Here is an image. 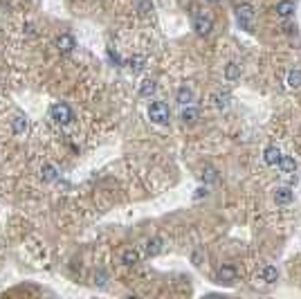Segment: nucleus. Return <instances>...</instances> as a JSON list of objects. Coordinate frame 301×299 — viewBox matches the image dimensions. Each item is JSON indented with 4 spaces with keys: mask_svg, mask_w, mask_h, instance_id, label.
I'll list each match as a JSON object with an SVG mask.
<instances>
[{
    "mask_svg": "<svg viewBox=\"0 0 301 299\" xmlns=\"http://www.w3.org/2000/svg\"><path fill=\"white\" fill-rule=\"evenodd\" d=\"M254 16H256V11L249 2H243V5L236 7V23L245 32H254Z\"/></svg>",
    "mask_w": 301,
    "mask_h": 299,
    "instance_id": "nucleus-1",
    "label": "nucleus"
},
{
    "mask_svg": "<svg viewBox=\"0 0 301 299\" xmlns=\"http://www.w3.org/2000/svg\"><path fill=\"white\" fill-rule=\"evenodd\" d=\"M50 117L54 119V124L65 126V124H70L74 119V112L65 102H58V104H54V106L50 108Z\"/></svg>",
    "mask_w": 301,
    "mask_h": 299,
    "instance_id": "nucleus-2",
    "label": "nucleus"
},
{
    "mask_svg": "<svg viewBox=\"0 0 301 299\" xmlns=\"http://www.w3.org/2000/svg\"><path fill=\"white\" fill-rule=\"evenodd\" d=\"M148 119H151L153 124H160V126L169 124V119H171L169 106H166L164 102H153L151 106H148Z\"/></svg>",
    "mask_w": 301,
    "mask_h": 299,
    "instance_id": "nucleus-3",
    "label": "nucleus"
},
{
    "mask_svg": "<svg viewBox=\"0 0 301 299\" xmlns=\"http://www.w3.org/2000/svg\"><path fill=\"white\" fill-rule=\"evenodd\" d=\"M193 29L200 34V36H209V34H212V29H214L212 16H207L205 11H195V14H193Z\"/></svg>",
    "mask_w": 301,
    "mask_h": 299,
    "instance_id": "nucleus-4",
    "label": "nucleus"
},
{
    "mask_svg": "<svg viewBox=\"0 0 301 299\" xmlns=\"http://www.w3.org/2000/svg\"><path fill=\"white\" fill-rule=\"evenodd\" d=\"M209 102H212L214 108L225 110V108H229V104H232V95H229L227 90H216L212 97H209Z\"/></svg>",
    "mask_w": 301,
    "mask_h": 299,
    "instance_id": "nucleus-5",
    "label": "nucleus"
},
{
    "mask_svg": "<svg viewBox=\"0 0 301 299\" xmlns=\"http://www.w3.org/2000/svg\"><path fill=\"white\" fill-rule=\"evenodd\" d=\"M193 99H195V95H193V90H191L189 85H180L178 92H175V102H178L180 106H191Z\"/></svg>",
    "mask_w": 301,
    "mask_h": 299,
    "instance_id": "nucleus-6",
    "label": "nucleus"
},
{
    "mask_svg": "<svg viewBox=\"0 0 301 299\" xmlns=\"http://www.w3.org/2000/svg\"><path fill=\"white\" fill-rule=\"evenodd\" d=\"M281 158H283V153H281L279 146H268V149L263 151V160L268 166H276L281 162Z\"/></svg>",
    "mask_w": 301,
    "mask_h": 299,
    "instance_id": "nucleus-7",
    "label": "nucleus"
},
{
    "mask_svg": "<svg viewBox=\"0 0 301 299\" xmlns=\"http://www.w3.org/2000/svg\"><path fill=\"white\" fill-rule=\"evenodd\" d=\"M276 16L279 18H290L295 16V11H297V5L292 2V0H281V2H276Z\"/></svg>",
    "mask_w": 301,
    "mask_h": 299,
    "instance_id": "nucleus-8",
    "label": "nucleus"
},
{
    "mask_svg": "<svg viewBox=\"0 0 301 299\" xmlns=\"http://www.w3.org/2000/svg\"><path fill=\"white\" fill-rule=\"evenodd\" d=\"M74 48H77V43H74V38L70 36V34H61V36L56 38V50L61 54H70Z\"/></svg>",
    "mask_w": 301,
    "mask_h": 299,
    "instance_id": "nucleus-9",
    "label": "nucleus"
},
{
    "mask_svg": "<svg viewBox=\"0 0 301 299\" xmlns=\"http://www.w3.org/2000/svg\"><path fill=\"white\" fill-rule=\"evenodd\" d=\"M180 119H182L185 124H198V119H200V110L193 108V106H182Z\"/></svg>",
    "mask_w": 301,
    "mask_h": 299,
    "instance_id": "nucleus-10",
    "label": "nucleus"
},
{
    "mask_svg": "<svg viewBox=\"0 0 301 299\" xmlns=\"http://www.w3.org/2000/svg\"><path fill=\"white\" fill-rule=\"evenodd\" d=\"M292 198H295V193H292L290 187H279L274 191V203L276 205H290Z\"/></svg>",
    "mask_w": 301,
    "mask_h": 299,
    "instance_id": "nucleus-11",
    "label": "nucleus"
},
{
    "mask_svg": "<svg viewBox=\"0 0 301 299\" xmlns=\"http://www.w3.org/2000/svg\"><path fill=\"white\" fill-rule=\"evenodd\" d=\"M236 274H238L236 268L227 263V266H222L220 270H218V281H220V283H232L234 279H236Z\"/></svg>",
    "mask_w": 301,
    "mask_h": 299,
    "instance_id": "nucleus-12",
    "label": "nucleus"
},
{
    "mask_svg": "<svg viewBox=\"0 0 301 299\" xmlns=\"http://www.w3.org/2000/svg\"><path fill=\"white\" fill-rule=\"evenodd\" d=\"M162 250H164V241L160 239V236H153V239L146 241V254L148 256H158Z\"/></svg>",
    "mask_w": 301,
    "mask_h": 299,
    "instance_id": "nucleus-13",
    "label": "nucleus"
},
{
    "mask_svg": "<svg viewBox=\"0 0 301 299\" xmlns=\"http://www.w3.org/2000/svg\"><path fill=\"white\" fill-rule=\"evenodd\" d=\"M285 85H288L290 90H299V88H301V70H299V68H292L290 72H288Z\"/></svg>",
    "mask_w": 301,
    "mask_h": 299,
    "instance_id": "nucleus-14",
    "label": "nucleus"
},
{
    "mask_svg": "<svg viewBox=\"0 0 301 299\" xmlns=\"http://www.w3.org/2000/svg\"><path fill=\"white\" fill-rule=\"evenodd\" d=\"M259 274H261V279H263L265 283H274L276 279H279V270H276L274 266H263Z\"/></svg>",
    "mask_w": 301,
    "mask_h": 299,
    "instance_id": "nucleus-15",
    "label": "nucleus"
},
{
    "mask_svg": "<svg viewBox=\"0 0 301 299\" xmlns=\"http://www.w3.org/2000/svg\"><path fill=\"white\" fill-rule=\"evenodd\" d=\"M41 178H43V182H54L58 178V169L54 164H43Z\"/></svg>",
    "mask_w": 301,
    "mask_h": 299,
    "instance_id": "nucleus-16",
    "label": "nucleus"
},
{
    "mask_svg": "<svg viewBox=\"0 0 301 299\" xmlns=\"http://www.w3.org/2000/svg\"><path fill=\"white\" fill-rule=\"evenodd\" d=\"M276 166H279L283 173H295V171H297V160H295V158H290V155H283V158H281V162Z\"/></svg>",
    "mask_w": 301,
    "mask_h": 299,
    "instance_id": "nucleus-17",
    "label": "nucleus"
},
{
    "mask_svg": "<svg viewBox=\"0 0 301 299\" xmlns=\"http://www.w3.org/2000/svg\"><path fill=\"white\" fill-rule=\"evenodd\" d=\"M11 131H14V135H25V131H27V119L21 117V115H16V117L11 119Z\"/></svg>",
    "mask_w": 301,
    "mask_h": 299,
    "instance_id": "nucleus-18",
    "label": "nucleus"
},
{
    "mask_svg": "<svg viewBox=\"0 0 301 299\" xmlns=\"http://www.w3.org/2000/svg\"><path fill=\"white\" fill-rule=\"evenodd\" d=\"M225 79L227 81H236V79H241V65L238 63H227L225 65Z\"/></svg>",
    "mask_w": 301,
    "mask_h": 299,
    "instance_id": "nucleus-19",
    "label": "nucleus"
},
{
    "mask_svg": "<svg viewBox=\"0 0 301 299\" xmlns=\"http://www.w3.org/2000/svg\"><path fill=\"white\" fill-rule=\"evenodd\" d=\"M122 263L124 266H135V263H139V252L137 250H124L122 252Z\"/></svg>",
    "mask_w": 301,
    "mask_h": 299,
    "instance_id": "nucleus-20",
    "label": "nucleus"
},
{
    "mask_svg": "<svg viewBox=\"0 0 301 299\" xmlns=\"http://www.w3.org/2000/svg\"><path fill=\"white\" fill-rule=\"evenodd\" d=\"M131 70L133 72H142L144 65H146V56H142V54H135V56H131Z\"/></svg>",
    "mask_w": 301,
    "mask_h": 299,
    "instance_id": "nucleus-21",
    "label": "nucleus"
},
{
    "mask_svg": "<svg viewBox=\"0 0 301 299\" xmlns=\"http://www.w3.org/2000/svg\"><path fill=\"white\" fill-rule=\"evenodd\" d=\"M155 88H158V85H155V81L153 79H146L142 83V88H139V95H142V97H151L155 92Z\"/></svg>",
    "mask_w": 301,
    "mask_h": 299,
    "instance_id": "nucleus-22",
    "label": "nucleus"
},
{
    "mask_svg": "<svg viewBox=\"0 0 301 299\" xmlns=\"http://www.w3.org/2000/svg\"><path fill=\"white\" fill-rule=\"evenodd\" d=\"M202 180H207V182H218V173H216V169H212V166H207V169L202 171Z\"/></svg>",
    "mask_w": 301,
    "mask_h": 299,
    "instance_id": "nucleus-23",
    "label": "nucleus"
},
{
    "mask_svg": "<svg viewBox=\"0 0 301 299\" xmlns=\"http://www.w3.org/2000/svg\"><path fill=\"white\" fill-rule=\"evenodd\" d=\"M106 272H104V270H97V274H95V283L97 286H106Z\"/></svg>",
    "mask_w": 301,
    "mask_h": 299,
    "instance_id": "nucleus-24",
    "label": "nucleus"
},
{
    "mask_svg": "<svg viewBox=\"0 0 301 299\" xmlns=\"http://www.w3.org/2000/svg\"><path fill=\"white\" fill-rule=\"evenodd\" d=\"M108 59H110L115 65H122V59H119V54H117L112 48H108Z\"/></svg>",
    "mask_w": 301,
    "mask_h": 299,
    "instance_id": "nucleus-25",
    "label": "nucleus"
},
{
    "mask_svg": "<svg viewBox=\"0 0 301 299\" xmlns=\"http://www.w3.org/2000/svg\"><path fill=\"white\" fill-rule=\"evenodd\" d=\"M148 9H151V5H148V2H142V5H139V11H142V14H146Z\"/></svg>",
    "mask_w": 301,
    "mask_h": 299,
    "instance_id": "nucleus-26",
    "label": "nucleus"
},
{
    "mask_svg": "<svg viewBox=\"0 0 301 299\" xmlns=\"http://www.w3.org/2000/svg\"><path fill=\"white\" fill-rule=\"evenodd\" d=\"M202 196H207V189H198V191H195V198H202Z\"/></svg>",
    "mask_w": 301,
    "mask_h": 299,
    "instance_id": "nucleus-27",
    "label": "nucleus"
},
{
    "mask_svg": "<svg viewBox=\"0 0 301 299\" xmlns=\"http://www.w3.org/2000/svg\"><path fill=\"white\" fill-rule=\"evenodd\" d=\"M207 2H212V5H218V2H220V0H207Z\"/></svg>",
    "mask_w": 301,
    "mask_h": 299,
    "instance_id": "nucleus-28",
    "label": "nucleus"
}]
</instances>
